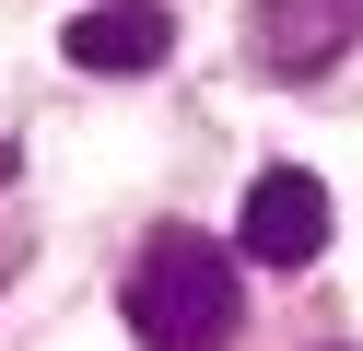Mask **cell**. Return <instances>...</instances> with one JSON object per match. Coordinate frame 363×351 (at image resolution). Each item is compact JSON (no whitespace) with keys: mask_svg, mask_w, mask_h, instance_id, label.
Returning a JSON list of instances; mask_svg holds the SVG:
<instances>
[{"mask_svg":"<svg viewBox=\"0 0 363 351\" xmlns=\"http://www.w3.org/2000/svg\"><path fill=\"white\" fill-rule=\"evenodd\" d=\"M118 304H129V340H141V351H223V340L246 328L235 246H211L199 223H152Z\"/></svg>","mask_w":363,"mask_h":351,"instance_id":"6da1fadb","label":"cell"},{"mask_svg":"<svg viewBox=\"0 0 363 351\" xmlns=\"http://www.w3.org/2000/svg\"><path fill=\"white\" fill-rule=\"evenodd\" d=\"M363 47V0H258L246 12V70L258 82H316Z\"/></svg>","mask_w":363,"mask_h":351,"instance_id":"7a4b0ae2","label":"cell"},{"mask_svg":"<svg viewBox=\"0 0 363 351\" xmlns=\"http://www.w3.org/2000/svg\"><path fill=\"white\" fill-rule=\"evenodd\" d=\"M235 246L258 257V269H316V257H328V187H316L305 164H269V176L246 187Z\"/></svg>","mask_w":363,"mask_h":351,"instance_id":"3957f363","label":"cell"},{"mask_svg":"<svg viewBox=\"0 0 363 351\" xmlns=\"http://www.w3.org/2000/svg\"><path fill=\"white\" fill-rule=\"evenodd\" d=\"M71 70H106V82H129V70H164L176 59V12L164 0H94V12H71Z\"/></svg>","mask_w":363,"mask_h":351,"instance_id":"277c9868","label":"cell"},{"mask_svg":"<svg viewBox=\"0 0 363 351\" xmlns=\"http://www.w3.org/2000/svg\"><path fill=\"white\" fill-rule=\"evenodd\" d=\"M24 246H35L24 223H0V293H12V269H24Z\"/></svg>","mask_w":363,"mask_h":351,"instance_id":"5b68a950","label":"cell"},{"mask_svg":"<svg viewBox=\"0 0 363 351\" xmlns=\"http://www.w3.org/2000/svg\"><path fill=\"white\" fill-rule=\"evenodd\" d=\"M0 187H12V140H0Z\"/></svg>","mask_w":363,"mask_h":351,"instance_id":"8992f818","label":"cell"}]
</instances>
